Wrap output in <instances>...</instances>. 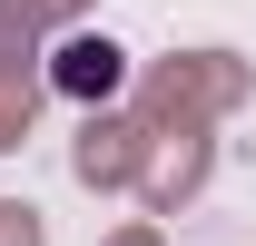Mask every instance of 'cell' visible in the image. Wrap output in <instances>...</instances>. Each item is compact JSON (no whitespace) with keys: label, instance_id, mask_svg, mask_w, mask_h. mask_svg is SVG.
I'll return each instance as SVG.
<instances>
[{"label":"cell","instance_id":"1","mask_svg":"<svg viewBox=\"0 0 256 246\" xmlns=\"http://www.w3.org/2000/svg\"><path fill=\"white\" fill-rule=\"evenodd\" d=\"M60 89L69 98H108L118 89V50H108V40H69L60 50Z\"/></svg>","mask_w":256,"mask_h":246}]
</instances>
